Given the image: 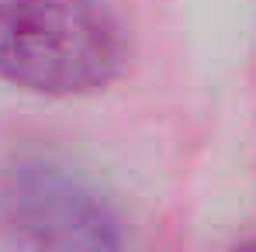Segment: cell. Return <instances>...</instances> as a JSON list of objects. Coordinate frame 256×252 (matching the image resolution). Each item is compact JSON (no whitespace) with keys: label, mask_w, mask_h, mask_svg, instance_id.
Returning <instances> with one entry per match:
<instances>
[{"label":"cell","mask_w":256,"mask_h":252,"mask_svg":"<svg viewBox=\"0 0 256 252\" xmlns=\"http://www.w3.org/2000/svg\"><path fill=\"white\" fill-rule=\"evenodd\" d=\"M0 218L38 246L118 249V218L84 180L52 163H14L0 176Z\"/></svg>","instance_id":"obj_2"},{"label":"cell","mask_w":256,"mask_h":252,"mask_svg":"<svg viewBox=\"0 0 256 252\" xmlns=\"http://www.w3.org/2000/svg\"><path fill=\"white\" fill-rule=\"evenodd\" d=\"M125 62V31L100 0H0V83L70 100L108 90Z\"/></svg>","instance_id":"obj_1"}]
</instances>
